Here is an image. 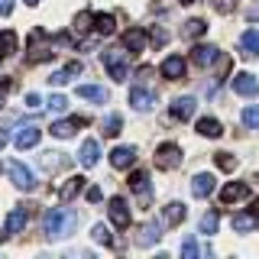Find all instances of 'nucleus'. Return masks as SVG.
<instances>
[{"mask_svg":"<svg viewBox=\"0 0 259 259\" xmlns=\"http://www.w3.org/2000/svg\"><path fill=\"white\" fill-rule=\"evenodd\" d=\"M207 32V23L204 20H188L185 23V29H182V36L185 39H198V36H204Z\"/></svg>","mask_w":259,"mask_h":259,"instance_id":"30","label":"nucleus"},{"mask_svg":"<svg viewBox=\"0 0 259 259\" xmlns=\"http://www.w3.org/2000/svg\"><path fill=\"white\" fill-rule=\"evenodd\" d=\"M243 198H249V185H243V182L224 185V191H221V201H224V204H233V201H243Z\"/></svg>","mask_w":259,"mask_h":259,"instance_id":"14","label":"nucleus"},{"mask_svg":"<svg viewBox=\"0 0 259 259\" xmlns=\"http://www.w3.org/2000/svg\"><path fill=\"white\" fill-rule=\"evenodd\" d=\"M26 221H29V210L26 207H13L10 217H7V233H20L23 227H26Z\"/></svg>","mask_w":259,"mask_h":259,"instance_id":"23","label":"nucleus"},{"mask_svg":"<svg viewBox=\"0 0 259 259\" xmlns=\"http://www.w3.org/2000/svg\"><path fill=\"white\" fill-rule=\"evenodd\" d=\"M7 175H10L13 185H16V188H23V191H32V188H36V175H32L23 162H10V165H7Z\"/></svg>","mask_w":259,"mask_h":259,"instance_id":"4","label":"nucleus"},{"mask_svg":"<svg viewBox=\"0 0 259 259\" xmlns=\"http://www.w3.org/2000/svg\"><path fill=\"white\" fill-rule=\"evenodd\" d=\"M88 117H75V120H59V123H52V136H59V140H68L71 133H75L78 126H84Z\"/></svg>","mask_w":259,"mask_h":259,"instance_id":"18","label":"nucleus"},{"mask_svg":"<svg viewBox=\"0 0 259 259\" xmlns=\"http://www.w3.org/2000/svg\"><path fill=\"white\" fill-rule=\"evenodd\" d=\"M75 75H81V62H68L65 68H59L52 78H49V84H55V88H59V84H68Z\"/></svg>","mask_w":259,"mask_h":259,"instance_id":"19","label":"nucleus"},{"mask_svg":"<svg viewBox=\"0 0 259 259\" xmlns=\"http://www.w3.org/2000/svg\"><path fill=\"white\" fill-rule=\"evenodd\" d=\"M13 13V0H0V16H10Z\"/></svg>","mask_w":259,"mask_h":259,"instance_id":"44","label":"nucleus"},{"mask_svg":"<svg viewBox=\"0 0 259 259\" xmlns=\"http://www.w3.org/2000/svg\"><path fill=\"white\" fill-rule=\"evenodd\" d=\"M113 29H117V20H113V13H97V16H94V32H101V36H110Z\"/></svg>","mask_w":259,"mask_h":259,"instance_id":"28","label":"nucleus"},{"mask_svg":"<svg viewBox=\"0 0 259 259\" xmlns=\"http://www.w3.org/2000/svg\"><path fill=\"white\" fill-rule=\"evenodd\" d=\"M26 4H29V7H36V4H39V0H26Z\"/></svg>","mask_w":259,"mask_h":259,"instance_id":"49","label":"nucleus"},{"mask_svg":"<svg viewBox=\"0 0 259 259\" xmlns=\"http://www.w3.org/2000/svg\"><path fill=\"white\" fill-rule=\"evenodd\" d=\"M78 97H84V101H94V104H107V91L104 88H97V84H81L78 88Z\"/></svg>","mask_w":259,"mask_h":259,"instance_id":"26","label":"nucleus"},{"mask_svg":"<svg viewBox=\"0 0 259 259\" xmlns=\"http://www.w3.org/2000/svg\"><path fill=\"white\" fill-rule=\"evenodd\" d=\"M188 217V207L178 204V201H172V204H165V227H178Z\"/></svg>","mask_w":259,"mask_h":259,"instance_id":"24","label":"nucleus"},{"mask_svg":"<svg viewBox=\"0 0 259 259\" xmlns=\"http://www.w3.org/2000/svg\"><path fill=\"white\" fill-rule=\"evenodd\" d=\"M7 143H10V136H7V130H0V149H4Z\"/></svg>","mask_w":259,"mask_h":259,"instance_id":"47","label":"nucleus"},{"mask_svg":"<svg viewBox=\"0 0 259 259\" xmlns=\"http://www.w3.org/2000/svg\"><path fill=\"white\" fill-rule=\"evenodd\" d=\"M156 165L165 168V172H168V168H178V165H182V149H178L175 143L159 146V149H156Z\"/></svg>","mask_w":259,"mask_h":259,"instance_id":"5","label":"nucleus"},{"mask_svg":"<svg viewBox=\"0 0 259 259\" xmlns=\"http://www.w3.org/2000/svg\"><path fill=\"white\" fill-rule=\"evenodd\" d=\"M39 136H42V130H39V126H23L20 133L13 136V143H16V149H32V146L39 143Z\"/></svg>","mask_w":259,"mask_h":259,"instance_id":"16","label":"nucleus"},{"mask_svg":"<svg viewBox=\"0 0 259 259\" xmlns=\"http://www.w3.org/2000/svg\"><path fill=\"white\" fill-rule=\"evenodd\" d=\"M198 133H201V136H207V140H217V136L224 133V126L217 123L214 117H201V120H198Z\"/></svg>","mask_w":259,"mask_h":259,"instance_id":"27","label":"nucleus"},{"mask_svg":"<svg viewBox=\"0 0 259 259\" xmlns=\"http://www.w3.org/2000/svg\"><path fill=\"white\" fill-rule=\"evenodd\" d=\"M210 191H214V175H207V172L194 175V182H191V194H194V198H207Z\"/></svg>","mask_w":259,"mask_h":259,"instance_id":"20","label":"nucleus"},{"mask_svg":"<svg viewBox=\"0 0 259 259\" xmlns=\"http://www.w3.org/2000/svg\"><path fill=\"white\" fill-rule=\"evenodd\" d=\"M91 237H94L97 243H104V246H110V243H113V237H110V227H104V224H94Z\"/></svg>","mask_w":259,"mask_h":259,"instance_id":"34","label":"nucleus"},{"mask_svg":"<svg viewBox=\"0 0 259 259\" xmlns=\"http://www.w3.org/2000/svg\"><path fill=\"white\" fill-rule=\"evenodd\" d=\"M52 42L46 39V32L42 29H32V36H29V52H26V62L29 65H39V62H46V59H52Z\"/></svg>","mask_w":259,"mask_h":259,"instance_id":"3","label":"nucleus"},{"mask_svg":"<svg viewBox=\"0 0 259 259\" xmlns=\"http://www.w3.org/2000/svg\"><path fill=\"white\" fill-rule=\"evenodd\" d=\"M217 59H221V52H217L214 46H194V52H191V62H194V65H201V68L214 65Z\"/></svg>","mask_w":259,"mask_h":259,"instance_id":"17","label":"nucleus"},{"mask_svg":"<svg viewBox=\"0 0 259 259\" xmlns=\"http://www.w3.org/2000/svg\"><path fill=\"white\" fill-rule=\"evenodd\" d=\"M13 52H16V32L4 29V32H0V59H10Z\"/></svg>","mask_w":259,"mask_h":259,"instance_id":"29","label":"nucleus"},{"mask_svg":"<svg viewBox=\"0 0 259 259\" xmlns=\"http://www.w3.org/2000/svg\"><path fill=\"white\" fill-rule=\"evenodd\" d=\"M217 227H221V217H217L214 210L201 217V233H217Z\"/></svg>","mask_w":259,"mask_h":259,"instance_id":"33","label":"nucleus"},{"mask_svg":"<svg viewBox=\"0 0 259 259\" xmlns=\"http://www.w3.org/2000/svg\"><path fill=\"white\" fill-rule=\"evenodd\" d=\"M243 123H246V126H253V130L259 126V107H256V104L243 110Z\"/></svg>","mask_w":259,"mask_h":259,"instance_id":"38","label":"nucleus"},{"mask_svg":"<svg viewBox=\"0 0 259 259\" xmlns=\"http://www.w3.org/2000/svg\"><path fill=\"white\" fill-rule=\"evenodd\" d=\"M182 256L185 259H194V256H198V243H194V237H188V240L182 243Z\"/></svg>","mask_w":259,"mask_h":259,"instance_id":"39","label":"nucleus"},{"mask_svg":"<svg viewBox=\"0 0 259 259\" xmlns=\"http://www.w3.org/2000/svg\"><path fill=\"white\" fill-rule=\"evenodd\" d=\"M162 78H168V81L185 78V59L182 55H168V59L162 62Z\"/></svg>","mask_w":259,"mask_h":259,"instance_id":"13","label":"nucleus"},{"mask_svg":"<svg viewBox=\"0 0 259 259\" xmlns=\"http://www.w3.org/2000/svg\"><path fill=\"white\" fill-rule=\"evenodd\" d=\"M136 162V149L133 146H117V149L110 152V165L113 168H130Z\"/></svg>","mask_w":259,"mask_h":259,"instance_id":"12","label":"nucleus"},{"mask_svg":"<svg viewBox=\"0 0 259 259\" xmlns=\"http://www.w3.org/2000/svg\"><path fill=\"white\" fill-rule=\"evenodd\" d=\"M246 16H249V20H256V23H259V4H256V7H249V10H246Z\"/></svg>","mask_w":259,"mask_h":259,"instance_id":"46","label":"nucleus"},{"mask_svg":"<svg viewBox=\"0 0 259 259\" xmlns=\"http://www.w3.org/2000/svg\"><path fill=\"white\" fill-rule=\"evenodd\" d=\"M62 165H65L62 152H46V156H42V168H46V172H59Z\"/></svg>","mask_w":259,"mask_h":259,"instance_id":"32","label":"nucleus"},{"mask_svg":"<svg viewBox=\"0 0 259 259\" xmlns=\"http://www.w3.org/2000/svg\"><path fill=\"white\" fill-rule=\"evenodd\" d=\"M104 68L110 71L113 81H126L130 75V65H126V46L123 49H107L104 52Z\"/></svg>","mask_w":259,"mask_h":259,"instance_id":"2","label":"nucleus"},{"mask_svg":"<svg viewBox=\"0 0 259 259\" xmlns=\"http://www.w3.org/2000/svg\"><path fill=\"white\" fill-rule=\"evenodd\" d=\"M81 191H84V178H81V175H75V178H68V182L62 185V191H59V201H62V204H68V201L75 198V194H81Z\"/></svg>","mask_w":259,"mask_h":259,"instance_id":"21","label":"nucleus"},{"mask_svg":"<svg viewBox=\"0 0 259 259\" xmlns=\"http://www.w3.org/2000/svg\"><path fill=\"white\" fill-rule=\"evenodd\" d=\"M91 23H94V16L88 13V10H81V13L75 16V32H88V29H94Z\"/></svg>","mask_w":259,"mask_h":259,"instance_id":"35","label":"nucleus"},{"mask_svg":"<svg viewBox=\"0 0 259 259\" xmlns=\"http://www.w3.org/2000/svg\"><path fill=\"white\" fill-rule=\"evenodd\" d=\"M149 39H152V46H159V49H162V46L168 42V32L159 26V29H152V36H149Z\"/></svg>","mask_w":259,"mask_h":259,"instance_id":"40","label":"nucleus"},{"mask_svg":"<svg viewBox=\"0 0 259 259\" xmlns=\"http://www.w3.org/2000/svg\"><path fill=\"white\" fill-rule=\"evenodd\" d=\"M182 4H194V0H182Z\"/></svg>","mask_w":259,"mask_h":259,"instance_id":"51","label":"nucleus"},{"mask_svg":"<svg viewBox=\"0 0 259 259\" xmlns=\"http://www.w3.org/2000/svg\"><path fill=\"white\" fill-rule=\"evenodd\" d=\"M75 227H78V214H75V210H62V207L46 210V237L49 240L68 237V233H75Z\"/></svg>","mask_w":259,"mask_h":259,"instance_id":"1","label":"nucleus"},{"mask_svg":"<svg viewBox=\"0 0 259 259\" xmlns=\"http://www.w3.org/2000/svg\"><path fill=\"white\" fill-rule=\"evenodd\" d=\"M253 214H256V217H259V201H256V204H253Z\"/></svg>","mask_w":259,"mask_h":259,"instance_id":"48","label":"nucleus"},{"mask_svg":"<svg viewBox=\"0 0 259 259\" xmlns=\"http://www.w3.org/2000/svg\"><path fill=\"white\" fill-rule=\"evenodd\" d=\"M256 224H259V217H256V214H237V217H233V230H237V233L253 230Z\"/></svg>","mask_w":259,"mask_h":259,"instance_id":"31","label":"nucleus"},{"mask_svg":"<svg viewBox=\"0 0 259 259\" xmlns=\"http://www.w3.org/2000/svg\"><path fill=\"white\" fill-rule=\"evenodd\" d=\"M240 55H246V59L259 55V29H246L240 36Z\"/></svg>","mask_w":259,"mask_h":259,"instance_id":"15","label":"nucleus"},{"mask_svg":"<svg viewBox=\"0 0 259 259\" xmlns=\"http://www.w3.org/2000/svg\"><path fill=\"white\" fill-rule=\"evenodd\" d=\"M130 188L140 194V204H143V207L149 204V175H146L143 168H136V172L130 175Z\"/></svg>","mask_w":259,"mask_h":259,"instance_id":"7","label":"nucleus"},{"mask_svg":"<svg viewBox=\"0 0 259 259\" xmlns=\"http://www.w3.org/2000/svg\"><path fill=\"white\" fill-rule=\"evenodd\" d=\"M26 107H29V110L42 107V97H39V94H26Z\"/></svg>","mask_w":259,"mask_h":259,"instance_id":"43","label":"nucleus"},{"mask_svg":"<svg viewBox=\"0 0 259 259\" xmlns=\"http://www.w3.org/2000/svg\"><path fill=\"white\" fill-rule=\"evenodd\" d=\"M233 91L240 97H253L259 91V84H256V78L249 75V71H240V75H233Z\"/></svg>","mask_w":259,"mask_h":259,"instance_id":"10","label":"nucleus"},{"mask_svg":"<svg viewBox=\"0 0 259 259\" xmlns=\"http://www.w3.org/2000/svg\"><path fill=\"white\" fill-rule=\"evenodd\" d=\"M146 42H149V36H146L143 29H126L123 32V46H126L130 55H140L143 49H146Z\"/></svg>","mask_w":259,"mask_h":259,"instance_id":"9","label":"nucleus"},{"mask_svg":"<svg viewBox=\"0 0 259 259\" xmlns=\"http://www.w3.org/2000/svg\"><path fill=\"white\" fill-rule=\"evenodd\" d=\"M217 168H224V172H233V168H237V159L230 156V152H217Z\"/></svg>","mask_w":259,"mask_h":259,"instance_id":"36","label":"nucleus"},{"mask_svg":"<svg viewBox=\"0 0 259 259\" xmlns=\"http://www.w3.org/2000/svg\"><path fill=\"white\" fill-rule=\"evenodd\" d=\"M159 237H162V224H143L140 233H136V243L140 246H152Z\"/></svg>","mask_w":259,"mask_h":259,"instance_id":"22","label":"nucleus"},{"mask_svg":"<svg viewBox=\"0 0 259 259\" xmlns=\"http://www.w3.org/2000/svg\"><path fill=\"white\" fill-rule=\"evenodd\" d=\"M97 156H101V149H97V143H94V140H84V146H81V152H78L81 165H84V168L97 165Z\"/></svg>","mask_w":259,"mask_h":259,"instance_id":"25","label":"nucleus"},{"mask_svg":"<svg viewBox=\"0 0 259 259\" xmlns=\"http://www.w3.org/2000/svg\"><path fill=\"white\" fill-rule=\"evenodd\" d=\"M49 107H52L55 113H62L65 107H68V101H65V97H62V94H52V101H49Z\"/></svg>","mask_w":259,"mask_h":259,"instance_id":"42","label":"nucleus"},{"mask_svg":"<svg viewBox=\"0 0 259 259\" xmlns=\"http://www.w3.org/2000/svg\"><path fill=\"white\" fill-rule=\"evenodd\" d=\"M194 110H198V101H194V97H175L172 101V117L175 120H191Z\"/></svg>","mask_w":259,"mask_h":259,"instance_id":"11","label":"nucleus"},{"mask_svg":"<svg viewBox=\"0 0 259 259\" xmlns=\"http://www.w3.org/2000/svg\"><path fill=\"white\" fill-rule=\"evenodd\" d=\"M84 194H88V201H91V204H97V201H101V188H88Z\"/></svg>","mask_w":259,"mask_h":259,"instance_id":"45","label":"nucleus"},{"mask_svg":"<svg viewBox=\"0 0 259 259\" xmlns=\"http://www.w3.org/2000/svg\"><path fill=\"white\" fill-rule=\"evenodd\" d=\"M210 7H214V10H221V13H233V0H210Z\"/></svg>","mask_w":259,"mask_h":259,"instance_id":"41","label":"nucleus"},{"mask_svg":"<svg viewBox=\"0 0 259 259\" xmlns=\"http://www.w3.org/2000/svg\"><path fill=\"white\" fill-rule=\"evenodd\" d=\"M152 104H156V94L152 91H146V88H133V91H130V107L133 110H152Z\"/></svg>","mask_w":259,"mask_h":259,"instance_id":"8","label":"nucleus"},{"mask_svg":"<svg viewBox=\"0 0 259 259\" xmlns=\"http://www.w3.org/2000/svg\"><path fill=\"white\" fill-rule=\"evenodd\" d=\"M0 107H4V94H0Z\"/></svg>","mask_w":259,"mask_h":259,"instance_id":"50","label":"nucleus"},{"mask_svg":"<svg viewBox=\"0 0 259 259\" xmlns=\"http://www.w3.org/2000/svg\"><path fill=\"white\" fill-rule=\"evenodd\" d=\"M120 123H123V120H120L117 113H110V117L104 120V136H117L120 133Z\"/></svg>","mask_w":259,"mask_h":259,"instance_id":"37","label":"nucleus"},{"mask_svg":"<svg viewBox=\"0 0 259 259\" xmlns=\"http://www.w3.org/2000/svg\"><path fill=\"white\" fill-rule=\"evenodd\" d=\"M110 221H113V227H120V230H123V227H130V204L123 198H110Z\"/></svg>","mask_w":259,"mask_h":259,"instance_id":"6","label":"nucleus"}]
</instances>
